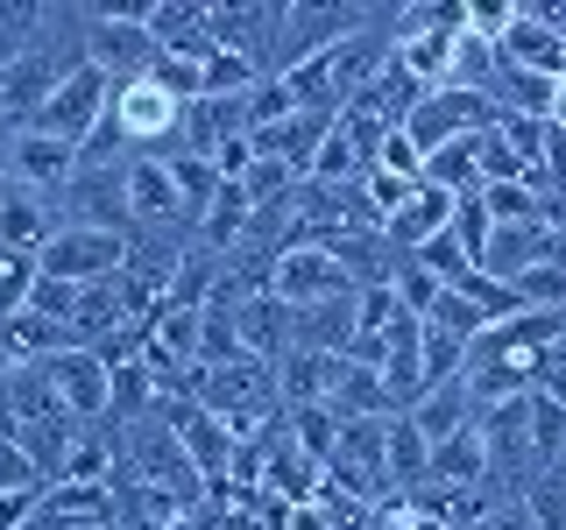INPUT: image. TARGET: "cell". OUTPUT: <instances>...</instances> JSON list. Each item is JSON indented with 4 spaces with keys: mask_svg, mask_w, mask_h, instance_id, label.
Returning <instances> with one entry per match:
<instances>
[{
    "mask_svg": "<svg viewBox=\"0 0 566 530\" xmlns=\"http://www.w3.org/2000/svg\"><path fill=\"white\" fill-rule=\"evenodd\" d=\"M78 57L93 71H106L114 85H128L164 57V50H156L142 8H93V14H78Z\"/></svg>",
    "mask_w": 566,
    "mask_h": 530,
    "instance_id": "cell-1",
    "label": "cell"
},
{
    "mask_svg": "<svg viewBox=\"0 0 566 530\" xmlns=\"http://www.w3.org/2000/svg\"><path fill=\"white\" fill-rule=\"evenodd\" d=\"M35 262H43V276H64V283H78V290H93V283H120V276H128L135 241L120 234V226H64Z\"/></svg>",
    "mask_w": 566,
    "mask_h": 530,
    "instance_id": "cell-2",
    "label": "cell"
},
{
    "mask_svg": "<svg viewBox=\"0 0 566 530\" xmlns=\"http://www.w3.org/2000/svg\"><path fill=\"white\" fill-rule=\"evenodd\" d=\"M106 114H114V78L93 71V64H78V71H64V78H57V93H50V106H43L35 128L71 141V149H85V135H93Z\"/></svg>",
    "mask_w": 566,
    "mask_h": 530,
    "instance_id": "cell-3",
    "label": "cell"
},
{
    "mask_svg": "<svg viewBox=\"0 0 566 530\" xmlns=\"http://www.w3.org/2000/svg\"><path fill=\"white\" fill-rule=\"evenodd\" d=\"M43 375H50V389H57V403H64L71 424L114 417V368H106V353H93V347H64L57 361H43Z\"/></svg>",
    "mask_w": 566,
    "mask_h": 530,
    "instance_id": "cell-4",
    "label": "cell"
},
{
    "mask_svg": "<svg viewBox=\"0 0 566 530\" xmlns=\"http://www.w3.org/2000/svg\"><path fill=\"white\" fill-rule=\"evenodd\" d=\"M495 120V99L489 93H460V85H439V93H424V106L411 120H403V135L418 141L424 156L432 149H447V141H460V135H482Z\"/></svg>",
    "mask_w": 566,
    "mask_h": 530,
    "instance_id": "cell-5",
    "label": "cell"
},
{
    "mask_svg": "<svg viewBox=\"0 0 566 530\" xmlns=\"http://www.w3.org/2000/svg\"><path fill=\"white\" fill-rule=\"evenodd\" d=\"M185 114L191 106H177L149 71L128 78V85H114V120H120V135H128V149H164L170 135H185Z\"/></svg>",
    "mask_w": 566,
    "mask_h": 530,
    "instance_id": "cell-6",
    "label": "cell"
},
{
    "mask_svg": "<svg viewBox=\"0 0 566 530\" xmlns=\"http://www.w3.org/2000/svg\"><path fill=\"white\" fill-rule=\"evenodd\" d=\"M270 290H276V305H291V311H312V305H326V297H347L354 283L347 269L333 262V247H283L276 255V276H270Z\"/></svg>",
    "mask_w": 566,
    "mask_h": 530,
    "instance_id": "cell-7",
    "label": "cell"
},
{
    "mask_svg": "<svg viewBox=\"0 0 566 530\" xmlns=\"http://www.w3.org/2000/svg\"><path fill=\"white\" fill-rule=\"evenodd\" d=\"M8 184H22V191H71L78 184V149L57 135H43V128H14L8 141Z\"/></svg>",
    "mask_w": 566,
    "mask_h": 530,
    "instance_id": "cell-8",
    "label": "cell"
},
{
    "mask_svg": "<svg viewBox=\"0 0 566 530\" xmlns=\"http://www.w3.org/2000/svg\"><path fill=\"white\" fill-rule=\"evenodd\" d=\"M495 57L517 64V71H538V78H566V35L545 22V8L517 0V14H510V35L495 43Z\"/></svg>",
    "mask_w": 566,
    "mask_h": 530,
    "instance_id": "cell-9",
    "label": "cell"
},
{
    "mask_svg": "<svg viewBox=\"0 0 566 530\" xmlns=\"http://www.w3.org/2000/svg\"><path fill=\"white\" fill-rule=\"evenodd\" d=\"M142 22H149L164 57H212V50H220L212 43V8L206 0H149Z\"/></svg>",
    "mask_w": 566,
    "mask_h": 530,
    "instance_id": "cell-10",
    "label": "cell"
},
{
    "mask_svg": "<svg viewBox=\"0 0 566 530\" xmlns=\"http://www.w3.org/2000/svg\"><path fill=\"white\" fill-rule=\"evenodd\" d=\"M447 226H453V199H447L439 184H424V177H418V184L397 199V212L382 220V241H389V247H403V255H418V247H424V241H439Z\"/></svg>",
    "mask_w": 566,
    "mask_h": 530,
    "instance_id": "cell-11",
    "label": "cell"
},
{
    "mask_svg": "<svg viewBox=\"0 0 566 530\" xmlns=\"http://www.w3.org/2000/svg\"><path fill=\"white\" fill-rule=\"evenodd\" d=\"M347 375V353H318V347H291L276 361V389L283 411H305V403H333V389Z\"/></svg>",
    "mask_w": 566,
    "mask_h": 530,
    "instance_id": "cell-12",
    "label": "cell"
},
{
    "mask_svg": "<svg viewBox=\"0 0 566 530\" xmlns=\"http://www.w3.org/2000/svg\"><path fill=\"white\" fill-rule=\"evenodd\" d=\"M71 220L50 212L43 191H22V184H0V247H22V255H43L50 241L64 234Z\"/></svg>",
    "mask_w": 566,
    "mask_h": 530,
    "instance_id": "cell-13",
    "label": "cell"
},
{
    "mask_svg": "<svg viewBox=\"0 0 566 530\" xmlns=\"http://www.w3.org/2000/svg\"><path fill=\"white\" fill-rule=\"evenodd\" d=\"M559 255V241H553V226L545 220H531V226H495L489 247H482V269L495 283H517L524 269H538V262H553Z\"/></svg>",
    "mask_w": 566,
    "mask_h": 530,
    "instance_id": "cell-14",
    "label": "cell"
},
{
    "mask_svg": "<svg viewBox=\"0 0 566 530\" xmlns=\"http://www.w3.org/2000/svg\"><path fill=\"white\" fill-rule=\"evenodd\" d=\"M403 417H411L418 432H424V438H432V446H439V438H453V432H474V417H482V403H474V389L453 375V382L424 389V396H418V403H411V411H403Z\"/></svg>",
    "mask_w": 566,
    "mask_h": 530,
    "instance_id": "cell-15",
    "label": "cell"
},
{
    "mask_svg": "<svg viewBox=\"0 0 566 530\" xmlns=\"http://www.w3.org/2000/svg\"><path fill=\"white\" fill-rule=\"evenodd\" d=\"M120 184H128V212L142 226H164L170 212H185V199H177V177L164 156H135L128 170H120Z\"/></svg>",
    "mask_w": 566,
    "mask_h": 530,
    "instance_id": "cell-16",
    "label": "cell"
},
{
    "mask_svg": "<svg viewBox=\"0 0 566 530\" xmlns=\"http://www.w3.org/2000/svg\"><path fill=\"white\" fill-rule=\"evenodd\" d=\"M424 184H439L447 199H474L482 191V135H460L424 156Z\"/></svg>",
    "mask_w": 566,
    "mask_h": 530,
    "instance_id": "cell-17",
    "label": "cell"
},
{
    "mask_svg": "<svg viewBox=\"0 0 566 530\" xmlns=\"http://www.w3.org/2000/svg\"><path fill=\"white\" fill-rule=\"evenodd\" d=\"M489 481V446L482 432H453L432 446V481L424 488H482Z\"/></svg>",
    "mask_w": 566,
    "mask_h": 530,
    "instance_id": "cell-18",
    "label": "cell"
},
{
    "mask_svg": "<svg viewBox=\"0 0 566 530\" xmlns=\"http://www.w3.org/2000/svg\"><path fill=\"white\" fill-rule=\"evenodd\" d=\"M248 234H255V199H248L234 177H227L220 199L199 212V241H206V247H234V241H248Z\"/></svg>",
    "mask_w": 566,
    "mask_h": 530,
    "instance_id": "cell-19",
    "label": "cell"
},
{
    "mask_svg": "<svg viewBox=\"0 0 566 530\" xmlns=\"http://www.w3.org/2000/svg\"><path fill=\"white\" fill-rule=\"evenodd\" d=\"M424 481H432V438H424L411 417H397L389 424V495L424 488Z\"/></svg>",
    "mask_w": 566,
    "mask_h": 530,
    "instance_id": "cell-20",
    "label": "cell"
},
{
    "mask_svg": "<svg viewBox=\"0 0 566 530\" xmlns=\"http://www.w3.org/2000/svg\"><path fill=\"white\" fill-rule=\"evenodd\" d=\"M283 432L305 446L318 467H333V453H340V417H333V403H305V411H283Z\"/></svg>",
    "mask_w": 566,
    "mask_h": 530,
    "instance_id": "cell-21",
    "label": "cell"
},
{
    "mask_svg": "<svg viewBox=\"0 0 566 530\" xmlns=\"http://www.w3.org/2000/svg\"><path fill=\"white\" fill-rule=\"evenodd\" d=\"M424 326H432V332H447V340H460V347H474V340H482V332L495 326V318H489L482 305H474V297L447 290V297H439L432 311H424Z\"/></svg>",
    "mask_w": 566,
    "mask_h": 530,
    "instance_id": "cell-22",
    "label": "cell"
},
{
    "mask_svg": "<svg viewBox=\"0 0 566 530\" xmlns=\"http://www.w3.org/2000/svg\"><path fill=\"white\" fill-rule=\"evenodd\" d=\"M531 459H538V474L566 467V411L538 389V403H531Z\"/></svg>",
    "mask_w": 566,
    "mask_h": 530,
    "instance_id": "cell-23",
    "label": "cell"
},
{
    "mask_svg": "<svg viewBox=\"0 0 566 530\" xmlns=\"http://www.w3.org/2000/svg\"><path fill=\"white\" fill-rule=\"evenodd\" d=\"M418 509H424V517H439L447 530H482V523H489L482 488H424Z\"/></svg>",
    "mask_w": 566,
    "mask_h": 530,
    "instance_id": "cell-24",
    "label": "cell"
},
{
    "mask_svg": "<svg viewBox=\"0 0 566 530\" xmlns=\"http://www.w3.org/2000/svg\"><path fill=\"white\" fill-rule=\"evenodd\" d=\"M106 474H114V438L78 432V446L64 453V474H57V481H71V488H99Z\"/></svg>",
    "mask_w": 566,
    "mask_h": 530,
    "instance_id": "cell-25",
    "label": "cell"
},
{
    "mask_svg": "<svg viewBox=\"0 0 566 530\" xmlns=\"http://www.w3.org/2000/svg\"><path fill=\"white\" fill-rule=\"evenodd\" d=\"M35 276H43V262H35V255H22V247H0V318H14V311L29 305Z\"/></svg>",
    "mask_w": 566,
    "mask_h": 530,
    "instance_id": "cell-26",
    "label": "cell"
},
{
    "mask_svg": "<svg viewBox=\"0 0 566 530\" xmlns=\"http://www.w3.org/2000/svg\"><path fill=\"white\" fill-rule=\"evenodd\" d=\"M149 78L164 85L177 106H199V99H206V57H156Z\"/></svg>",
    "mask_w": 566,
    "mask_h": 530,
    "instance_id": "cell-27",
    "label": "cell"
},
{
    "mask_svg": "<svg viewBox=\"0 0 566 530\" xmlns=\"http://www.w3.org/2000/svg\"><path fill=\"white\" fill-rule=\"evenodd\" d=\"M517 297H524V311H566V262H538V269H524L517 276Z\"/></svg>",
    "mask_w": 566,
    "mask_h": 530,
    "instance_id": "cell-28",
    "label": "cell"
},
{
    "mask_svg": "<svg viewBox=\"0 0 566 530\" xmlns=\"http://www.w3.org/2000/svg\"><path fill=\"white\" fill-rule=\"evenodd\" d=\"M389 290H397V305L411 311V318H424V311L439 305V297H447V283H439L432 269H418V262L403 255V262H397V276H389Z\"/></svg>",
    "mask_w": 566,
    "mask_h": 530,
    "instance_id": "cell-29",
    "label": "cell"
},
{
    "mask_svg": "<svg viewBox=\"0 0 566 530\" xmlns=\"http://www.w3.org/2000/svg\"><path fill=\"white\" fill-rule=\"evenodd\" d=\"M78 283H64V276H35V290H29V305L22 311H35V318H50V326H64L71 332V318H78Z\"/></svg>",
    "mask_w": 566,
    "mask_h": 530,
    "instance_id": "cell-30",
    "label": "cell"
},
{
    "mask_svg": "<svg viewBox=\"0 0 566 530\" xmlns=\"http://www.w3.org/2000/svg\"><path fill=\"white\" fill-rule=\"evenodd\" d=\"M489 234H495V220H489L482 191H474V199H453V241L468 247V262H474V269H482V247H489Z\"/></svg>",
    "mask_w": 566,
    "mask_h": 530,
    "instance_id": "cell-31",
    "label": "cell"
},
{
    "mask_svg": "<svg viewBox=\"0 0 566 530\" xmlns=\"http://www.w3.org/2000/svg\"><path fill=\"white\" fill-rule=\"evenodd\" d=\"M411 262H418V269H432L439 283H460V276L474 269V262H468V247L453 241V226H447V234H439V241H424V247H418Z\"/></svg>",
    "mask_w": 566,
    "mask_h": 530,
    "instance_id": "cell-32",
    "label": "cell"
},
{
    "mask_svg": "<svg viewBox=\"0 0 566 530\" xmlns=\"http://www.w3.org/2000/svg\"><path fill=\"white\" fill-rule=\"evenodd\" d=\"M14 488H50L43 474H35V459L14 446L8 432H0V495H14Z\"/></svg>",
    "mask_w": 566,
    "mask_h": 530,
    "instance_id": "cell-33",
    "label": "cell"
},
{
    "mask_svg": "<svg viewBox=\"0 0 566 530\" xmlns=\"http://www.w3.org/2000/svg\"><path fill=\"white\" fill-rule=\"evenodd\" d=\"M35 509H43V488H14V495H0V530H29V523H35Z\"/></svg>",
    "mask_w": 566,
    "mask_h": 530,
    "instance_id": "cell-34",
    "label": "cell"
},
{
    "mask_svg": "<svg viewBox=\"0 0 566 530\" xmlns=\"http://www.w3.org/2000/svg\"><path fill=\"white\" fill-rule=\"evenodd\" d=\"M482 530H538V523H531V509H524V495H517L510 509H489V523H482Z\"/></svg>",
    "mask_w": 566,
    "mask_h": 530,
    "instance_id": "cell-35",
    "label": "cell"
},
{
    "mask_svg": "<svg viewBox=\"0 0 566 530\" xmlns=\"http://www.w3.org/2000/svg\"><path fill=\"white\" fill-rule=\"evenodd\" d=\"M553 128H559V135H566V78H559V85H553Z\"/></svg>",
    "mask_w": 566,
    "mask_h": 530,
    "instance_id": "cell-36",
    "label": "cell"
},
{
    "mask_svg": "<svg viewBox=\"0 0 566 530\" xmlns=\"http://www.w3.org/2000/svg\"><path fill=\"white\" fill-rule=\"evenodd\" d=\"M538 389H545V396H553V403H559V411H566V375H545Z\"/></svg>",
    "mask_w": 566,
    "mask_h": 530,
    "instance_id": "cell-37",
    "label": "cell"
},
{
    "mask_svg": "<svg viewBox=\"0 0 566 530\" xmlns=\"http://www.w3.org/2000/svg\"><path fill=\"white\" fill-rule=\"evenodd\" d=\"M8 141H14V128H0V170H8Z\"/></svg>",
    "mask_w": 566,
    "mask_h": 530,
    "instance_id": "cell-38",
    "label": "cell"
},
{
    "mask_svg": "<svg viewBox=\"0 0 566 530\" xmlns=\"http://www.w3.org/2000/svg\"><path fill=\"white\" fill-rule=\"evenodd\" d=\"M559 474H566V467H559Z\"/></svg>",
    "mask_w": 566,
    "mask_h": 530,
    "instance_id": "cell-39",
    "label": "cell"
}]
</instances>
